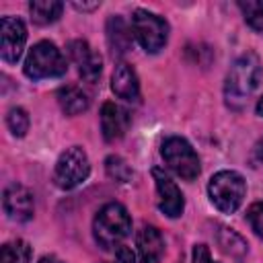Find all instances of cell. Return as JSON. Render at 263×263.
Segmentation results:
<instances>
[{"label":"cell","instance_id":"6da1fadb","mask_svg":"<svg viewBox=\"0 0 263 263\" xmlns=\"http://www.w3.org/2000/svg\"><path fill=\"white\" fill-rule=\"evenodd\" d=\"M263 80V68L255 53H242L236 58L226 74L224 82V99L226 105L234 111L245 109L249 99L255 95Z\"/></svg>","mask_w":263,"mask_h":263},{"label":"cell","instance_id":"7a4b0ae2","mask_svg":"<svg viewBox=\"0 0 263 263\" xmlns=\"http://www.w3.org/2000/svg\"><path fill=\"white\" fill-rule=\"evenodd\" d=\"M132 218L121 203L103 205L92 222V234L101 249H115L129 234Z\"/></svg>","mask_w":263,"mask_h":263},{"label":"cell","instance_id":"3957f363","mask_svg":"<svg viewBox=\"0 0 263 263\" xmlns=\"http://www.w3.org/2000/svg\"><path fill=\"white\" fill-rule=\"evenodd\" d=\"M247 193V183L236 171H220L208 183L210 201L224 214H232L240 208Z\"/></svg>","mask_w":263,"mask_h":263},{"label":"cell","instance_id":"277c9868","mask_svg":"<svg viewBox=\"0 0 263 263\" xmlns=\"http://www.w3.org/2000/svg\"><path fill=\"white\" fill-rule=\"evenodd\" d=\"M23 70L33 80L58 78L66 74V60L51 41H39L29 49Z\"/></svg>","mask_w":263,"mask_h":263},{"label":"cell","instance_id":"5b68a950","mask_svg":"<svg viewBox=\"0 0 263 263\" xmlns=\"http://www.w3.org/2000/svg\"><path fill=\"white\" fill-rule=\"evenodd\" d=\"M132 31L134 37L138 39V43L148 51V53H156L166 45L168 39V23L144 8H138L132 16Z\"/></svg>","mask_w":263,"mask_h":263},{"label":"cell","instance_id":"8992f818","mask_svg":"<svg viewBox=\"0 0 263 263\" xmlns=\"http://www.w3.org/2000/svg\"><path fill=\"white\" fill-rule=\"evenodd\" d=\"M160 154L171 171H175L181 179L193 181L199 175V158L193 150V146L179 136H171L162 142Z\"/></svg>","mask_w":263,"mask_h":263},{"label":"cell","instance_id":"52a82bcc","mask_svg":"<svg viewBox=\"0 0 263 263\" xmlns=\"http://www.w3.org/2000/svg\"><path fill=\"white\" fill-rule=\"evenodd\" d=\"M90 175V162L86 152L80 146H72L66 152L60 154L55 168H53V181L60 189H74L82 185Z\"/></svg>","mask_w":263,"mask_h":263},{"label":"cell","instance_id":"ba28073f","mask_svg":"<svg viewBox=\"0 0 263 263\" xmlns=\"http://www.w3.org/2000/svg\"><path fill=\"white\" fill-rule=\"evenodd\" d=\"M27 41V29L16 16L0 18V55L6 64H16Z\"/></svg>","mask_w":263,"mask_h":263},{"label":"cell","instance_id":"9c48e42d","mask_svg":"<svg viewBox=\"0 0 263 263\" xmlns=\"http://www.w3.org/2000/svg\"><path fill=\"white\" fill-rule=\"evenodd\" d=\"M152 177L156 183V193H158V208L164 216L168 218H179L185 208V199L181 189L175 185V181L158 166L152 168Z\"/></svg>","mask_w":263,"mask_h":263},{"label":"cell","instance_id":"30bf717a","mask_svg":"<svg viewBox=\"0 0 263 263\" xmlns=\"http://www.w3.org/2000/svg\"><path fill=\"white\" fill-rule=\"evenodd\" d=\"M68 55L74 62V66L78 68V74L82 80L86 82H97L103 70V62L101 55L88 45V41L84 39H74L68 43Z\"/></svg>","mask_w":263,"mask_h":263},{"label":"cell","instance_id":"8fae6325","mask_svg":"<svg viewBox=\"0 0 263 263\" xmlns=\"http://www.w3.org/2000/svg\"><path fill=\"white\" fill-rule=\"evenodd\" d=\"M2 208L6 212V216L14 222H27L33 218V195L31 191L21 185V183H10L6 189H4V195H2Z\"/></svg>","mask_w":263,"mask_h":263},{"label":"cell","instance_id":"7c38bea8","mask_svg":"<svg viewBox=\"0 0 263 263\" xmlns=\"http://www.w3.org/2000/svg\"><path fill=\"white\" fill-rule=\"evenodd\" d=\"M129 123H132V117L127 109H123L121 105L109 101L101 107V132L107 142H115L123 138L125 132L129 129Z\"/></svg>","mask_w":263,"mask_h":263},{"label":"cell","instance_id":"4fadbf2b","mask_svg":"<svg viewBox=\"0 0 263 263\" xmlns=\"http://www.w3.org/2000/svg\"><path fill=\"white\" fill-rule=\"evenodd\" d=\"M111 90L115 92V97L127 103H136L140 99V82H138L136 70L129 64L119 62L115 66L113 76H111Z\"/></svg>","mask_w":263,"mask_h":263},{"label":"cell","instance_id":"5bb4252c","mask_svg":"<svg viewBox=\"0 0 263 263\" xmlns=\"http://www.w3.org/2000/svg\"><path fill=\"white\" fill-rule=\"evenodd\" d=\"M136 247L142 263H158L164 253V238L158 228L142 226L136 234Z\"/></svg>","mask_w":263,"mask_h":263},{"label":"cell","instance_id":"9a60e30c","mask_svg":"<svg viewBox=\"0 0 263 263\" xmlns=\"http://www.w3.org/2000/svg\"><path fill=\"white\" fill-rule=\"evenodd\" d=\"M132 37H134L132 27H127V23L119 14L109 16V21H107V43H109V49H111L113 55L127 53L129 47H132Z\"/></svg>","mask_w":263,"mask_h":263},{"label":"cell","instance_id":"2e32d148","mask_svg":"<svg viewBox=\"0 0 263 263\" xmlns=\"http://www.w3.org/2000/svg\"><path fill=\"white\" fill-rule=\"evenodd\" d=\"M58 103L66 115H78L88 109V97L82 88L74 84H66L58 90Z\"/></svg>","mask_w":263,"mask_h":263},{"label":"cell","instance_id":"e0dca14e","mask_svg":"<svg viewBox=\"0 0 263 263\" xmlns=\"http://www.w3.org/2000/svg\"><path fill=\"white\" fill-rule=\"evenodd\" d=\"M64 4L55 0H33L29 2V12L35 25H51L60 18Z\"/></svg>","mask_w":263,"mask_h":263},{"label":"cell","instance_id":"ac0fdd59","mask_svg":"<svg viewBox=\"0 0 263 263\" xmlns=\"http://www.w3.org/2000/svg\"><path fill=\"white\" fill-rule=\"evenodd\" d=\"M218 245L230 257H242V255H247V242L232 228H226V226H220L218 228Z\"/></svg>","mask_w":263,"mask_h":263},{"label":"cell","instance_id":"d6986e66","mask_svg":"<svg viewBox=\"0 0 263 263\" xmlns=\"http://www.w3.org/2000/svg\"><path fill=\"white\" fill-rule=\"evenodd\" d=\"M31 247L25 240H10L0 249V263H29Z\"/></svg>","mask_w":263,"mask_h":263},{"label":"cell","instance_id":"ffe728a7","mask_svg":"<svg viewBox=\"0 0 263 263\" xmlns=\"http://www.w3.org/2000/svg\"><path fill=\"white\" fill-rule=\"evenodd\" d=\"M238 8L242 10L247 25L253 31L263 33V0H240Z\"/></svg>","mask_w":263,"mask_h":263},{"label":"cell","instance_id":"44dd1931","mask_svg":"<svg viewBox=\"0 0 263 263\" xmlns=\"http://www.w3.org/2000/svg\"><path fill=\"white\" fill-rule=\"evenodd\" d=\"M105 168H107V175L111 179H115L117 183H129L134 173H132V166L121 158V156H109L105 160Z\"/></svg>","mask_w":263,"mask_h":263},{"label":"cell","instance_id":"7402d4cb","mask_svg":"<svg viewBox=\"0 0 263 263\" xmlns=\"http://www.w3.org/2000/svg\"><path fill=\"white\" fill-rule=\"evenodd\" d=\"M6 125H8V129L16 138H23L27 134V129H29V115H27V111L21 109V107H12L8 111V115H6Z\"/></svg>","mask_w":263,"mask_h":263},{"label":"cell","instance_id":"603a6c76","mask_svg":"<svg viewBox=\"0 0 263 263\" xmlns=\"http://www.w3.org/2000/svg\"><path fill=\"white\" fill-rule=\"evenodd\" d=\"M247 220H249L251 228L255 230V234L259 238H263V201H257L247 210Z\"/></svg>","mask_w":263,"mask_h":263},{"label":"cell","instance_id":"cb8c5ba5","mask_svg":"<svg viewBox=\"0 0 263 263\" xmlns=\"http://www.w3.org/2000/svg\"><path fill=\"white\" fill-rule=\"evenodd\" d=\"M191 263H216L210 255V249L205 245H195L193 247V257H191Z\"/></svg>","mask_w":263,"mask_h":263},{"label":"cell","instance_id":"d4e9b609","mask_svg":"<svg viewBox=\"0 0 263 263\" xmlns=\"http://www.w3.org/2000/svg\"><path fill=\"white\" fill-rule=\"evenodd\" d=\"M115 261H117V263H136V257H134L132 249L119 245V247H117V253H115Z\"/></svg>","mask_w":263,"mask_h":263},{"label":"cell","instance_id":"484cf974","mask_svg":"<svg viewBox=\"0 0 263 263\" xmlns=\"http://www.w3.org/2000/svg\"><path fill=\"white\" fill-rule=\"evenodd\" d=\"M253 162H255V166H263V140L257 142V146L253 150Z\"/></svg>","mask_w":263,"mask_h":263},{"label":"cell","instance_id":"4316f807","mask_svg":"<svg viewBox=\"0 0 263 263\" xmlns=\"http://www.w3.org/2000/svg\"><path fill=\"white\" fill-rule=\"evenodd\" d=\"M72 6L76 10H95V8H99V2H90V4H86V2H72Z\"/></svg>","mask_w":263,"mask_h":263},{"label":"cell","instance_id":"83f0119b","mask_svg":"<svg viewBox=\"0 0 263 263\" xmlns=\"http://www.w3.org/2000/svg\"><path fill=\"white\" fill-rule=\"evenodd\" d=\"M39 263H62V261L55 257H43V259H39Z\"/></svg>","mask_w":263,"mask_h":263},{"label":"cell","instance_id":"f1b7e54d","mask_svg":"<svg viewBox=\"0 0 263 263\" xmlns=\"http://www.w3.org/2000/svg\"><path fill=\"white\" fill-rule=\"evenodd\" d=\"M257 113H259V115L263 117V97H261V99L257 101Z\"/></svg>","mask_w":263,"mask_h":263}]
</instances>
